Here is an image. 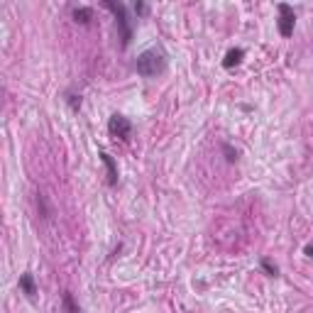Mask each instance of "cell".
<instances>
[{
	"label": "cell",
	"mask_w": 313,
	"mask_h": 313,
	"mask_svg": "<svg viewBox=\"0 0 313 313\" xmlns=\"http://www.w3.org/2000/svg\"><path fill=\"white\" fill-rule=\"evenodd\" d=\"M106 8L113 10L115 15V22H118V29H120V40H123V47H130V42H132V25H130V17H127V10H125V5L120 3H106Z\"/></svg>",
	"instance_id": "obj_2"
},
{
	"label": "cell",
	"mask_w": 313,
	"mask_h": 313,
	"mask_svg": "<svg viewBox=\"0 0 313 313\" xmlns=\"http://www.w3.org/2000/svg\"><path fill=\"white\" fill-rule=\"evenodd\" d=\"M306 255H308V257H313V245H306Z\"/></svg>",
	"instance_id": "obj_15"
},
{
	"label": "cell",
	"mask_w": 313,
	"mask_h": 313,
	"mask_svg": "<svg viewBox=\"0 0 313 313\" xmlns=\"http://www.w3.org/2000/svg\"><path fill=\"white\" fill-rule=\"evenodd\" d=\"M20 289L25 291V296L34 299V296H37V284H34V276H32V274H22V276H20Z\"/></svg>",
	"instance_id": "obj_6"
},
{
	"label": "cell",
	"mask_w": 313,
	"mask_h": 313,
	"mask_svg": "<svg viewBox=\"0 0 313 313\" xmlns=\"http://www.w3.org/2000/svg\"><path fill=\"white\" fill-rule=\"evenodd\" d=\"M108 132L115 137V140H130V135H132V123H130L125 115L115 113V115H110V120H108Z\"/></svg>",
	"instance_id": "obj_3"
},
{
	"label": "cell",
	"mask_w": 313,
	"mask_h": 313,
	"mask_svg": "<svg viewBox=\"0 0 313 313\" xmlns=\"http://www.w3.org/2000/svg\"><path fill=\"white\" fill-rule=\"evenodd\" d=\"M135 13L137 15H145V13H147V5H145V3H137V5H135Z\"/></svg>",
	"instance_id": "obj_14"
},
{
	"label": "cell",
	"mask_w": 313,
	"mask_h": 313,
	"mask_svg": "<svg viewBox=\"0 0 313 313\" xmlns=\"http://www.w3.org/2000/svg\"><path fill=\"white\" fill-rule=\"evenodd\" d=\"M68 106L74 110H79L81 108V95H68Z\"/></svg>",
	"instance_id": "obj_12"
},
{
	"label": "cell",
	"mask_w": 313,
	"mask_h": 313,
	"mask_svg": "<svg viewBox=\"0 0 313 313\" xmlns=\"http://www.w3.org/2000/svg\"><path fill=\"white\" fill-rule=\"evenodd\" d=\"M276 10H279V20H276L279 34H282V37H291V34H294V22H296V15H294V10H291V5L282 3Z\"/></svg>",
	"instance_id": "obj_4"
},
{
	"label": "cell",
	"mask_w": 313,
	"mask_h": 313,
	"mask_svg": "<svg viewBox=\"0 0 313 313\" xmlns=\"http://www.w3.org/2000/svg\"><path fill=\"white\" fill-rule=\"evenodd\" d=\"M242 56H245V49H230V52L225 54V59H223V66L225 68L237 66V64L242 61Z\"/></svg>",
	"instance_id": "obj_7"
},
{
	"label": "cell",
	"mask_w": 313,
	"mask_h": 313,
	"mask_svg": "<svg viewBox=\"0 0 313 313\" xmlns=\"http://www.w3.org/2000/svg\"><path fill=\"white\" fill-rule=\"evenodd\" d=\"M135 68H137V74L145 76V79L159 76L164 68H166V54H164L162 49H147V52H142V54L137 56Z\"/></svg>",
	"instance_id": "obj_1"
},
{
	"label": "cell",
	"mask_w": 313,
	"mask_h": 313,
	"mask_svg": "<svg viewBox=\"0 0 313 313\" xmlns=\"http://www.w3.org/2000/svg\"><path fill=\"white\" fill-rule=\"evenodd\" d=\"M262 269L269 274V276H276V272H279V269H276V264H272L269 259H262Z\"/></svg>",
	"instance_id": "obj_10"
},
{
	"label": "cell",
	"mask_w": 313,
	"mask_h": 313,
	"mask_svg": "<svg viewBox=\"0 0 313 313\" xmlns=\"http://www.w3.org/2000/svg\"><path fill=\"white\" fill-rule=\"evenodd\" d=\"M37 205L42 208V218H49V208H47V203H44L42 196H37Z\"/></svg>",
	"instance_id": "obj_13"
},
{
	"label": "cell",
	"mask_w": 313,
	"mask_h": 313,
	"mask_svg": "<svg viewBox=\"0 0 313 313\" xmlns=\"http://www.w3.org/2000/svg\"><path fill=\"white\" fill-rule=\"evenodd\" d=\"M223 152H225V159L228 162H237V150H232L230 145H223Z\"/></svg>",
	"instance_id": "obj_11"
},
{
	"label": "cell",
	"mask_w": 313,
	"mask_h": 313,
	"mask_svg": "<svg viewBox=\"0 0 313 313\" xmlns=\"http://www.w3.org/2000/svg\"><path fill=\"white\" fill-rule=\"evenodd\" d=\"M74 20H76V22H81V25H88V22L93 20V10H91V8H86V5H81V8H74Z\"/></svg>",
	"instance_id": "obj_8"
},
{
	"label": "cell",
	"mask_w": 313,
	"mask_h": 313,
	"mask_svg": "<svg viewBox=\"0 0 313 313\" xmlns=\"http://www.w3.org/2000/svg\"><path fill=\"white\" fill-rule=\"evenodd\" d=\"M100 162L106 164V171H108V184L110 186H115L118 184V166L113 162V157H110L108 152H100Z\"/></svg>",
	"instance_id": "obj_5"
},
{
	"label": "cell",
	"mask_w": 313,
	"mask_h": 313,
	"mask_svg": "<svg viewBox=\"0 0 313 313\" xmlns=\"http://www.w3.org/2000/svg\"><path fill=\"white\" fill-rule=\"evenodd\" d=\"M61 301H64V308H66V313H81V311H79V306H76V301H74V296H71L68 291L61 296Z\"/></svg>",
	"instance_id": "obj_9"
}]
</instances>
